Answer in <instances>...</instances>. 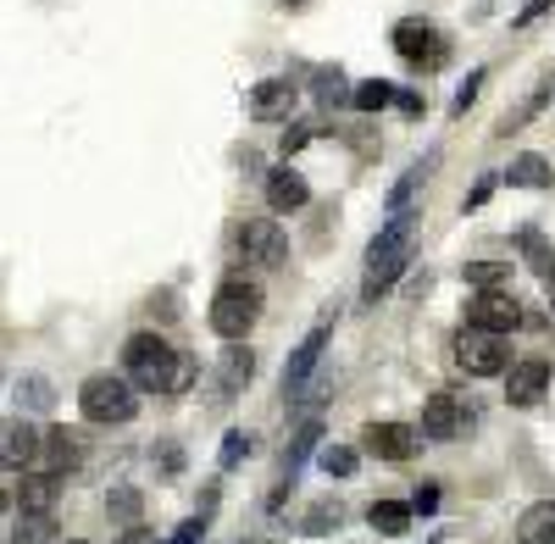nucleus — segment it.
<instances>
[{
    "mask_svg": "<svg viewBox=\"0 0 555 544\" xmlns=\"http://www.w3.org/2000/svg\"><path fill=\"white\" fill-rule=\"evenodd\" d=\"M17 511H56V501H62V472H23V483H17Z\"/></svg>",
    "mask_w": 555,
    "mask_h": 544,
    "instance_id": "18",
    "label": "nucleus"
},
{
    "mask_svg": "<svg viewBox=\"0 0 555 544\" xmlns=\"http://www.w3.org/2000/svg\"><path fill=\"white\" fill-rule=\"evenodd\" d=\"M483 83H489V67H473V73H467V83L455 89V101H450V117H455V122L473 112V101L483 95Z\"/></svg>",
    "mask_w": 555,
    "mask_h": 544,
    "instance_id": "33",
    "label": "nucleus"
},
{
    "mask_svg": "<svg viewBox=\"0 0 555 544\" xmlns=\"http://www.w3.org/2000/svg\"><path fill=\"white\" fill-rule=\"evenodd\" d=\"M289 7H300V0H289Z\"/></svg>",
    "mask_w": 555,
    "mask_h": 544,
    "instance_id": "47",
    "label": "nucleus"
},
{
    "mask_svg": "<svg viewBox=\"0 0 555 544\" xmlns=\"http://www.w3.org/2000/svg\"><path fill=\"white\" fill-rule=\"evenodd\" d=\"M361 467V450H350V444H328V450H322V472H328V478H350Z\"/></svg>",
    "mask_w": 555,
    "mask_h": 544,
    "instance_id": "35",
    "label": "nucleus"
},
{
    "mask_svg": "<svg viewBox=\"0 0 555 544\" xmlns=\"http://www.w3.org/2000/svg\"><path fill=\"white\" fill-rule=\"evenodd\" d=\"M434 167H439V151H428L423 161H411V167H405V178H400V184L389 190V200H384V206H389V217H395V211H411L416 190H423L428 178H434Z\"/></svg>",
    "mask_w": 555,
    "mask_h": 544,
    "instance_id": "20",
    "label": "nucleus"
},
{
    "mask_svg": "<svg viewBox=\"0 0 555 544\" xmlns=\"http://www.w3.org/2000/svg\"><path fill=\"white\" fill-rule=\"evenodd\" d=\"M156 462H162V472H178V467H183V450H178V444H162Z\"/></svg>",
    "mask_w": 555,
    "mask_h": 544,
    "instance_id": "40",
    "label": "nucleus"
},
{
    "mask_svg": "<svg viewBox=\"0 0 555 544\" xmlns=\"http://www.w3.org/2000/svg\"><path fill=\"white\" fill-rule=\"evenodd\" d=\"M544 394H550V361L544 355H528V361L505 367V400L512 405H539Z\"/></svg>",
    "mask_w": 555,
    "mask_h": 544,
    "instance_id": "14",
    "label": "nucleus"
},
{
    "mask_svg": "<svg viewBox=\"0 0 555 544\" xmlns=\"http://www.w3.org/2000/svg\"><path fill=\"white\" fill-rule=\"evenodd\" d=\"M322 444V423L317 417H306L300 428H295V439H289V450H284V478L295 483V472H300V462L311 456V450Z\"/></svg>",
    "mask_w": 555,
    "mask_h": 544,
    "instance_id": "26",
    "label": "nucleus"
},
{
    "mask_svg": "<svg viewBox=\"0 0 555 544\" xmlns=\"http://www.w3.org/2000/svg\"><path fill=\"white\" fill-rule=\"evenodd\" d=\"M306 200H311V184H306V172H295L289 161L267 172V206H272L278 217H295V211H300Z\"/></svg>",
    "mask_w": 555,
    "mask_h": 544,
    "instance_id": "16",
    "label": "nucleus"
},
{
    "mask_svg": "<svg viewBox=\"0 0 555 544\" xmlns=\"http://www.w3.org/2000/svg\"><path fill=\"white\" fill-rule=\"evenodd\" d=\"M67 544H89V539H67Z\"/></svg>",
    "mask_w": 555,
    "mask_h": 544,
    "instance_id": "46",
    "label": "nucleus"
},
{
    "mask_svg": "<svg viewBox=\"0 0 555 544\" xmlns=\"http://www.w3.org/2000/svg\"><path fill=\"white\" fill-rule=\"evenodd\" d=\"M411 511H416V517H428V511H439V489H434V483H423V489L411 494Z\"/></svg>",
    "mask_w": 555,
    "mask_h": 544,
    "instance_id": "37",
    "label": "nucleus"
},
{
    "mask_svg": "<svg viewBox=\"0 0 555 544\" xmlns=\"http://www.w3.org/2000/svg\"><path fill=\"white\" fill-rule=\"evenodd\" d=\"M39 462H44V472H73L78 462H83V439L73 433V428H44V439H39Z\"/></svg>",
    "mask_w": 555,
    "mask_h": 544,
    "instance_id": "17",
    "label": "nucleus"
},
{
    "mask_svg": "<svg viewBox=\"0 0 555 544\" xmlns=\"http://www.w3.org/2000/svg\"><path fill=\"white\" fill-rule=\"evenodd\" d=\"M395 51H400V62H411L416 73H439L444 62H450V39H444V28H434L428 17H405V23H395Z\"/></svg>",
    "mask_w": 555,
    "mask_h": 544,
    "instance_id": "7",
    "label": "nucleus"
},
{
    "mask_svg": "<svg viewBox=\"0 0 555 544\" xmlns=\"http://www.w3.org/2000/svg\"><path fill=\"white\" fill-rule=\"evenodd\" d=\"M489 190H494V178H483V184H478V190L467 195V206H483V200H489Z\"/></svg>",
    "mask_w": 555,
    "mask_h": 544,
    "instance_id": "43",
    "label": "nucleus"
},
{
    "mask_svg": "<svg viewBox=\"0 0 555 544\" xmlns=\"http://www.w3.org/2000/svg\"><path fill=\"white\" fill-rule=\"evenodd\" d=\"M311 95H317L322 106H345V101H350V83H345V73H339V67H317Z\"/></svg>",
    "mask_w": 555,
    "mask_h": 544,
    "instance_id": "30",
    "label": "nucleus"
},
{
    "mask_svg": "<svg viewBox=\"0 0 555 544\" xmlns=\"http://www.w3.org/2000/svg\"><path fill=\"white\" fill-rule=\"evenodd\" d=\"M217 511V483H206V494H201V517H211Z\"/></svg>",
    "mask_w": 555,
    "mask_h": 544,
    "instance_id": "42",
    "label": "nucleus"
},
{
    "mask_svg": "<svg viewBox=\"0 0 555 544\" xmlns=\"http://www.w3.org/2000/svg\"><path fill=\"white\" fill-rule=\"evenodd\" d=\"M240 261H250V267H284L289 261V239H284V229H278L272 217H245L240 222Z\"/></svg>",
    "mask_w": 555,
    "mask_h": 544,
    "instance_id": "9",
    "label": "nucleus"
},
{
    "mask_svg": "<svg viewBox=\"0 0 555 544\" xmlns=\"http://www.w3.org/2000/svg\"><path fill=\"white\" fill-rule=\"evenodd\" d=\"M322 350H328V323H317V328L289 350V361H284V394H289V400H300V389H306L311 373L322 367Z\"/></svg>",
    "mask_w": 555,
    "mask_h": 544,
    "instance_id": "13",
    "label": "nucleus"
},
{
    "mask_svg": "<svg viewBox=\"0 0 555 544\" xmlns=\"http://www.w3.org/2000/svg\"><path fill=\"white\" fill-rule=\"evenodd\" d=\"M201 539H206V517H190V522H178L162 544H201Z\"/></svg>",
    "mask_w": 555,
    "mask_h": 544,
    "instance_id": "36",
    "label": "nucleus"
},
{
    "mask_svg": "<svg viewBox=\"0 0 555 544\" xmlns=\"http://www.w3.org/2000/svg\"><path fill=\"white\" fill-rule=\"evenodd\" d=\"M411 250H416V211H395L384 229L366 245V272H361V306H378L395 279L411 267Z\"/></svg>",
    "mask_w": 555,
    "mask_h": 544,
    "instance_id": "2",
    "label": "nucleus"
},
{
    "mask_svg": "<svg viewBox=\"0 0 555 544\" xmlns=\"http://www.w3.org/2000/svg\"><path fill=\"white\" fill-rule=\"evenodd\" d=\"M478 428V405L461 394V389H434L423 400V439L428 444H455Z\"/></svg>",
    "mask_w": 555,
    "mask_h": 544,
    "instance_id": "6",
    "label": "nucleus"
},
{
    "mask_svg": "<svg viewBox=\"0 0 555 544\" xmlns=\"http://www.w3.org/2000/svg\"><path fill=\"white\" fill-rule=\"evenodd\" d=\"M517 544H555V501H533L517 517Z\"/></svg>",
    "mask_w": 555,
    "mask_h": 544,
    "instance_id": "21",
    "label": "nucleus"
},
{
    "mask_svg": "<svg viewBox=\"0 0 555 544\" xmlns=\"http://www.w3.org/2000/svg\"><path fill=\"white\" fill-rule=\"evenodd\" d=\"M322 133H328L322 122H289V128H284V140H278V151H284V161H289V156H300L311 140H322Z\"/></svg>",
    "mask_w": 555,
    "mask_h": 544,
    "instance_id": "34",
    "label": "nucleus"
},
{
    "mask_svg": "<svg viewBox=\"0 0 555 544\" xmlns=\"http://www.w3.org/2000/svg\"><path fill=\"white\" fill-rule=\"evenodd\" d=\"M122 373L139 394H183L195 384V355H183L178 345L145 328L122 345Z\"/></svg>",
    "mask_w": 555,
    "mask_h": 544,
    "instance_id": "1",
    "label": "nucleus"
},
{
    "mask_svg": "<svg viewBox=\"0 0 555 544\" xmlns=\"http://www.w3.org/2000/svg\"><path fill=\"white\" fill-rule=\"evenodd\" d=\"M550 95H555V78H544V83H533V89H528V95H522V101H517L512 112H505V117H500V128H494V133H500V140H512V133H522V128H528V122H533V117H539V112L550 106Z\"/></svg>",
    "mask_w": 555,
    "mask_h": 544,
    "instance_id": "19",
    "label": "nucleus"
},
{
    "mask_svg": "<svg viewBox=\"0 0 555 544\" xmlns=\"http://www.w3.org/2000/svg\"><path fill=\"white\" fill-rule=\"evenodd\" d=\"M450 361L467 378H505V367H512V345H505V334H489V328H461L450 339Z\"/></svg>",
    "mask_w": 555,
    "mask_h": 544,
    "instance_id": "5",
    "label": "nucleus"
},
{
    "mask_svg": "<svg viewBox=\"0 0 555 544\" xmlns=\"http://www.w3.org/2000/svg\"><path fill=\"white\" fill-rule=\"evenodd\" d=\"M250 378H256V350H250L245 339H228V350H222V361H217V378H211V400H217V405L234 400Z\"/></svg>",
    "mask_w": 555,
    "mask_h": 544,
    "instance_id": "12",
    "label": "nucleus"
},
{
    "mask_svg": "<svg viewBox=\"0 0 555 544\" xmlns=\"http://www.w3.org/2000/svg\"><path fill=\"white\" fill-rule=\"evenodd\" d=\"M117 544H156V539H151V528H145V522H133V528H122V539H117Z\"/></svg>",
    "mask_w": 555,
    "mask_h": 544,
    "instance_id": "41",
    "label": "nucleus"
},
{
    "mask_svg": "<svg viewBox=\"0 0 555 544\" xmlns=\"http://www.w3.org/2000/svg\"><path fill=\"white\" fill-rule=\"evenodd\" d=\"M550 7H555V0H528V7L517 12V28H528V23H539V17H544Z\"/></svg>",
    "mask_w": 555,
    "mask_h": 544,
    "instance_id": "39",
    "label": "nucleus"
},
{
    "mask_svg": "<svg viewBox=\"0 0 555 544\" xmlns=\"http://www.w3.org/2000/svg\"><path fill=\"white\" fill-rule=\"evenodd\" d=\"M261 311H267L261 284H250V279H228V284L211 295V306H206V323H211L217 339H245V334L261 323Z\"/></svg>",
    "mask_w": 555,
    "mask_h": 544,
    "instance_id": "4",
    "label": "nucleus"
},
{
    "mask_svg": "<svg viewBox=\"0 0 555 544\" xmlns=\"http://www.w3.org/2000/svg\"><path fill=\"white\" fill-rule=\"evenodd\" d=\"M428 544H439V539H428Z\"/></svg>",
    "mask_w": 555,
    "mask_h": 544,
    "instance_id": "48",
    "label": "nucleus"
},
{
    "mask_svg": "<svg viewBox=\"0 0 555 544\" xmlns=\"http://www.w3.org/2000/svg\"><path fill=\"white\" fill-rule=\"evenodd\" d=\"M39 439L44 433L28 423V412L0 417V467H7V472H28L39 462Z\"/></svg>",
    "mask_w": 555,
    "mask_h": 544,
    "instance_id": "11",
    "label": "nucleus"
},
{
    "mask_svg": "<svg viewBox=\"0 0 555 544\" xmlns=\"http://www.w3.org/2000/svg\"><path fill=\"white\" fill-rule=\"evenodd\" d=\"M7 506H12V494H7V489H0V511H7Z\"/></svg>",
    "mask_w": 555,
    "mask_h": 544,
    "instance_id": "45",
    "label": "nucleus"
},
{
    "mask_svg": "<svg viewBox=\"0 0 555 544\" xmlns=\"http://www.w3.org/2000/svg\"><path fill=\"white\" fill-rule=\"evenodd\" d=\"M339 522H345V506L334 501V494H322V501H317V506H311V511L300 517V533H311V539H322V533H334Z\"/></svg>",
    "mask_w": 555,
    "mask_h": 544,
    "instance_id": "29",
    "label": "nucleus"
},
{
    "mask_svg": "<svg viewBox=\"0 0 555 544\" xmlns=\"http://www.w3.org/2000/svg\"><path fill=\"white\" fill-rule=\"evenodd\" d=\"M411 501H373V506H366V522H373L384 539H400L405 528H411Z\"/></svg>",
    "mask_w": 555,
    "mask_h": 544,
    "instance_id": "24",
    "label": "nucleus"
},
{
    "mask_svg": "<svg viewBox=\"0 0 555 544\" xmlns=\"http://www.w3.org/2000/svg\"><path fill=\"white\" fill-rule=\"evenodd\" d=\"M17 400H23V412H51V405H56V384L51 378H44V373H23L17 378Z\"/></svg>",
    "mask_w": 555,
    "mask_h": 544,
    "instance_id": "27",
    "label": "nucleus"
},
{
    "mask_svg": "<svg viewBox=\"0 0 555 544\" xmlns=\"http://www.w3.org/2000/svg\"><path fill=\"white\" fill-rule=\"evenodd\" d=\"M395 101H400V89H395L389 78H366V83L350 89V106H356V112H389Z\"/></svg>",
    "mask_w": 555,
    "mask_h": 544,
    "instance_id": "25",
    "label": "nucleus"
},
{
    "mask_svg": "<svg viewBox=\"0 0 555 544\" xmlns=\"http://www.w3.org/2000/svg\"><path fill=\"white\" fill-rule=\"evenodd\" d=\"M395 106H400L405 117H423V112H428V101L416 95V89H400V101H395Z\"/></svg>",
    "mask_w": 555,
    "mask_h": 544,
    "instance_id": "38",
    "label": "nucleus"
},
{
    "mask_svg": "<svg viewBox=\"0 0 555 544\" xmlns=\"http://www.w3.org/2000/svg\"><path fill=\"white\" fill-rule=\"evenodd\" d=\"M467 284L473 289H505L512 284V261H467Z\"/></svg>",
    "mask_w": 555,
    "mask_h": 544,
    "instance_id": "32",
    "label": "nucleus"
},
{
    "mask_svg": "<svg viewBox=\"0 0 555 544\" xmlns=\"http://www.w3.org/2000/svg\"><path fill=\"white\" fill-rule=\"evenodd\" d=\"M56 511H23V522L12 528V544H56Z\"/></svg>",
    "mask_w": 555,
    "mask_h": 544,
    "instance_id": "28",
    "label": "nucleus"
},
{
    "mask_svg": "<svg viewBox=\"0 0 555 544\" xmlns=\"http://www.w3.org/2000/svg\"><path fill=\"white\" fill-rule=\"evenodd\" d=\"M467 323L473 328H489V334H517L528 323V311H522V300L512 289H478L467 300Z\"/></svg>",
    "mask_w": 555,
    "mask_h": 544,
    "instance_id": "8",
    "label": "nucleus"
},
{
    "mask_svg": "<svg viewBox=\"0 0 555 544\" xmlns=\"http://www.w3.org/2000/svg\"><path fill=\"white\" fill-rule=\"evenodd\" d=\"M544 295H550V311H555V261L544 267Z\"/></svg>",
    "mask_w": 555,
    "mask_h": 544,
    "instance_id": "44",
    "label": "nucleus"
},
{
    "mask_svg": "<svg viewBox=\"0 0 555 544\" xmlns=\"http://www.w3.org/2000/svg\"><path fill=\"white\" fill-rule=\"evenodd\" d=\"M505 184H512V190H550L555 184V167L528 151V156H517L512 167H505Z\"/></svg>",
    "mask_w": 555,
    "mask_h": 544,
    "instance_id": "22",
    "label": "nucleus"
},
{
    "mask_svg": "<svg viewBox=\"0 0 555 544\" xmlns=\"http://www.w3.org/2000/svg\"><path fill=\"white\" fill-rule=\"evenodd\" d=\"M106 517H112V528H133L139 517H145V489L112 483V494H106Z\"/></svg>",
    "mask_w": 555,
    "mask_h": 544,
    "instance_id": "23",
    "label": "nucleus"
},
{
    "mask_svg": "<svg viewBox=\"0 0 555 544\" xmlns=\"http://www.w3.org/2000/svg\"><path fill=\"white\" fill-rule=\"evenodd\" d=\"M250 450H256V433H250V428H228V433H222V450H217V467H222V472L240 467Z\"/></svg>",
    "mask_w": 555,
    "mask_h": 544,
    "instance_id": "31",
    "label": "nucleus"
},
{
    "mask_svg": "<svg viewBox=\"0 0 555 544\" xmlns=\"http://www.w3.org/2000/svg\"><path fill=\"white\" fill-rule=\"evenodd\" d=\"M78 412L95 428H122L139 417V389L128 384V373H89L78 384Z\"/></svg>",
    "mask_w": 555,
    "mask_h": 544,
    "instance_id": "3",
    "label": "nucleus"
},
{
    "mask_svg": "<svg viewBox=\"0 0 555 544\" xmlns=\"http://www.w3.org/2000/svg\"><path fill=\"white\" fill-rule=\"evenodd\" d=\"M423 444H428L423 428H411V423H366L361 428V450L378 462H411Z\"/></svg>",
    "mask_w": 555,
    "mask_h": 544,
    "instance_id": "10",
    "label": "nucleus"
},
{
    "mask_svg": "<svg viewBox=\"0 0 555 544\" xmlns=\"http://www.w3.org/2000/svg\"><path fill=\"white\" fill-rule=\"evenodd\" d=\"M295 101H300V83L295 78H261L250 89V117L256 122H289Z\"/></svg>",
    "mask_w": 555,
    "mask_h": 544,
    "instance_id": "15",
    "label": "nucleus"
}]
</instances>
